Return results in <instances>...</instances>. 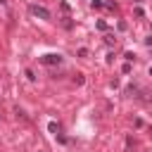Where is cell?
<instances>
[{
  "instance_id": "obj_6",
  "label": "cell",
  "mask_w": 152,
  "mask_h": 152,
  "mask_svg": "<svg viewBox=\"0 0 152 152\" xmlns=\"http://www.w3.org/2000/svg\"><path fill=\"white\" fill-rule=\"evenodd\" d=\"M14 114H17V119H21V121H26V114H24V109H19V107H17V109H14Z\"/></svg>"
},
{
  "instance_id": "obj_2",
  "label": "cell",
  "mask_w": 152,
  "mask_h": 152,
  "mask_svg": "<svg viewBox=\"0 0 152 152\" xmlns=\"http://www.w3.org/2000/svg\"><path fill=\"white\" fill-rule=\"evenodd\" d=\"M40 64H45V66H55V64H62V55H57V52L43 55V57H40Z\"/></svg>"
},
{
  "instance_id": "obj_7",
  "label": "cell",
  "mask_w": 152,
  "mask_h": 152,
  "mask_svg": "<svg viewBox=\"0 0 152 152\" xmlns=\"http://www.w3.org/2000/svg\"><path fill=\"white\" fill-rule=\"evenodd\" d=\"M24 74H26V78H28V81H36V74H33V71H31V69H26V71H24Z\"/></svg>"
},
{
  "instance_id": "obj_5",
  "label": "cell",
  "mask_w": 152,
  "mask_h": 152,
  "mask_svg": "<svg viewBox=\"0 0 152 152\" xmlns=\"http://www.w3.org/2000/svg\"><path fill=\"white\" fill-rule=\"evenodd\" d=\"M83 81H86L83 74H76V76H74V83H76V86H83Z\"/></svg>"
},
{
  "instance_id": "obj_1",
  "label": "cell",
  "mask_w": 152,
  "mask_h": 152,
  "mask_svg": "<svg viewBox=\"0 0 152 152\" xmlns=\"http://www.w3.org/2000/svg\"><path fill=\"white\" fill-rule=\"evenodd\" d=\"M28 12L33 14V17H38V19H50L52 14H50V10L48 7H43V5H31L28 7Z\"/></svg>"
},
{
  "instance_id": "obj_8",
  "label": "cell",
  "mask_w": 152,
  "mask_h": 152,
  "mask_svg": "<svg viewBox=\"0 0 152 152\" xmlns=\"http://www.w3.org/2000/svg\"><path fill=\"white\" fill-rule=\"evenodd\" d=\"M150 133H152V126H150Z\"/></svg>"
},
{
  "instance_id": "obj_4",
  "label": "cell",
  "mask_w": 152,
  "mask_h": 152,
  "mask_svg": "<svg viewBox=\"0 0 152 152\" xmlns=\"http://www.w3.org/2000/svg\"><path fill=\"white\" fill-rule=\"evenodd\" d=\"M131 150H135V140L133 138H126V152H131Z\"/></svg>"
},
{
  "instance_id": "obj_3",
  "label": "cell",
  "mask_w": 152,
  "mask_h": 152,
  "mask_svg": "<svg viewBox=\"0 0 152 152\" xmlns=\"http://www.w3.org/2000/svg\"><path fill=\"white\" fill-rule=\"evenodd\" d=\"M48 131H50L52 135H59V133H62V126H59L57 121H50V124H48Z\"/></svg>"
}]
</instances>
